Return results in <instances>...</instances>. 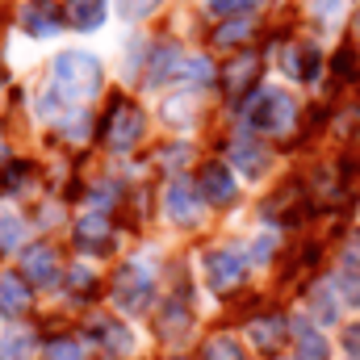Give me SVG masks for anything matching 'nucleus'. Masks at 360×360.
<instances>
[{"label":"nucleus","mask_w":360,"mask_h":360,"mask_svg":"<svg viewBox=\"0 0 360 360\" xmlns=\"http://www.w3.org/2000/svg\"><path fill=\"white\" fill-rule=\"evenodd\" d=\"M101 139H105L113 151H130V147L143 139V113H139V105H126V101L117 96L113 109H109L105 122H101Z\"/></svg>","instance_id":"3"},{"label":"nucleus","mask_w":360,"mask_h":360,"mask_svg":"<svg viewBox=\"0 0 360 360\" xmlns=\"http://www.w3.org/2000/svg\"><path fill=\"white\" fill-rule=\"evenodd\" d=\"M21 269H25V276H30L34 285H55V281H59V256H55V248L34 243V248H25Z\"/></svg>","instance_id":"9"},{"label":"nucleus","mask_w":360,"mask_h":360,"mask_svg":"<svg viewBox=\"0 0 360 360\" xmlns=\"http://www.w3.org/2000/svg\"><path fill=\"white\" fill-rule=\"evenodd\" d=\"M151 272L143 269V264H126V269H117L113 276V302H117V310H126V314H139V310H147V302H151Z\"/></svg>","instance_id":"4"},{"label":"nucleus","mask_w":360,"mask_h":360,"mask_svg":"<svg viewBox=\"0 0 360 360\" xmlns=\"http://www.w3.org/2000/svg\"><path fill=\"white\" fill-rule=\"evenodd\" d=\"M243 34H248V21H235V25H222V30L214 34V42H218V46H222V42H239Z\"/></svg>","instance_id":"31"},{"label":"nucleus","mask_w":360,"mask_h":360,"mask_svg":"<svg viewBox=\"0 0 360 360\" xmlns=\"http://www.w3.org/2000/svg\"><path fill=\"white\" fill-rule=\"evenodd\" d=\"M197 188H201L214 205H226V201H235V172H231L226 164L210 160V164L197 168Z\"/></svg>","instance_id":"7"},{"label":"nucleus","mask_w":360,"mask_h":360,"mask_svg":"<svg viewBox=\"0 0 360 360\" xmlns=\"http://www.w3.org/2000/svg\"><path fill=\"white\" fill-rule=\"evenodd\" d=\"M164 210L176 218V222H197L201 218V188L193 184V180H172L168 184V193H164Z\"/></svg>","instance_id":"6"},{"label":"nucleus","mask_w":360,"mask_h":360,"mask_svg":"<svg viewBox=\"0 0 360 360\" xmlns=\"http://www.w3.org/2000/svg\"><path fill=\"white\" fill-rule=\"evenodd\" d=\"M344 8H348V0H310V13H314L319 21H335Z\"/></svg>","instance_id":"26"},{"label":"nucleus","mask_w":360,"mask_h":360,"mask_svg":"<svg viewBox=\"0 0 360 360\" xmlns=\"http://www.w3.org/2000/svg\"><path fill=\"white\" fill-rule=\"evenodd\" d=\"M184 331H188V310L176 302V306H168V314L160 319V335H164V340H180Z\"/></svg>","instance_id":"21"},{"label":"nucleus","mask_w":360,"mask_h":360,"mask_svg":"<svg viewBox=\"0 0 360 360\" xmlns=\"http://www.w3.org/2000/svg\"><path fill=\"white\" fill-rule=\"evenodd\" d=\"M340 293L352 302V306H360V235H352V243L344 248V260H340Z\"/></svg>","instance_id":"14"},{"label":"nucleus","mask_w":360,"mask_h":360,"mask_svg":"<svg viewBox=\"0 0 360 360\" xmlns=\"http://www.w3.org/2000/svg\"><path fill=\"white\" fill-rule=\"evenodd\" d=\"M155 4H160V0H117V8H122L126 17H147V13H155Z\"/></svg>","instance_id":"29"},{"label":"nucleus","mask_w":360,"mask_h":360,"mask_svg":"<svg viewBox=\"0 0 360 360\" xmlns=\"http://www.w3.org/2000/svg\"><path fill=\"white\" fill-rule=\"evenodd\" d=\"M243 269H248V260H243L239 248H210V252H205V281H210L218 293L235 289V285L243 281Z\"/></svg>","instance_id":"5"},{"label":"nucleus","mask_w":360,"mask_h":360,"mask_svg":"<svg viewBox=\"0 0 360 360\" xmlns=\"http://www.w3.org/2000/svg\"><path fill=\"white\" fill-rule=\"evenodd\" d=\"M55 89L63 92L68 101H92L101 92V63L84 55V51H68L55 59Z\"/></svg>","instance_id":"1"},{"label":"nucleus","mask_w":360,"mask_h":360,"mask_svg":"<svg viewBox=\"0 0 360 360\" xmlns=\"http://www.w3.org/2000/svg\"><path fill=\"white\" fill-rule=\"evenodd\" d=\"M21 21H25V30H30V34L46 38V34H55L68 17H63V8H59L55 0H30V4L21 8Z\"/></svg>","instance_id":"10"},{"label":"nucleus","mask_w":360,"mask_h":360,"mask_svg":"<svg viewBox=\"0 0 360 360\" xmlns=\"http://www.w3.org/2000/svg\"><path fill=\"white\" fill-rule=\"evenodd\" d=\"M25 306H30V281H21L17 272H0V314L17 319L25 314Z\"/></svg>","instance_id":"15"},{"label":"nucleus","mask_w":360,"mask_h":360,"mask_svg":"<svg viewBox=\"0 0 360 360\" xmlns=\"http://www.w3.org/2000/svg\"><path fill=\"white\" fill-rule=\"evenodd\" d=\"M21 176H30V164H8V168L0 172V193H13V188H21Z\"/></svg>","instance_id":"27"},{"label":"nucleus","mask_w":360,"mask_h":360,"mask_svg":"<svg viewBox=\"0 0 360 360\" xmlns=\"http://www.w3.org/2000/svg\"><path fill=\"white\" fill-rule=\"evenodd\" d=\"M0 360H30V335L25 331H13L0 348Z\"/></svg>","instance_id":"23"},{"label":"nucleus","mask_w":360,"mask_h":360,"mask_svg":"<svg viewBox=\"0 0 360 360\" xmlns=\"http://www.w3.org/2000/svg\"><path fill=\"white\" fill-rule=\"evenodd\" d=\"M293 356H297V360H327V356H331V348H327L323 331H319L314 323H306V319H297V323H293Z\"/></svg>","instance_id":"11"},{"label":"nucleus","mask_w":360,"mask_h":360,"mask_svg":"<svg viewBox=\"0 0 360 360\" xmlns=\"http://www.w3.org/2000/svg\"><path fill=\"white\" fill-rule=\"evenodd\" d=\"M256 76H260V55H256V51H243V55L226 68V92H231V96H243V92L256 84Z\"/></svg>","instance_id":"16"},{"label":"nucleus","mask_w":360,"mask_h":360,"mask_svg":"<svg viewBox=\"0 0 360 360\" xmlns=\"http://www.w3.org/2000/svg\"><path fill=\"white\" fill-rule=\"evenodd\" d=\"M63 17L76 30H96L105 21V0H68L63 4Z\"/></svg>","instance_id":"18"},{"label":"nucleus","mask_w":360,"mask_h":360,"mask_svg":"<svg viewBox=\"0 0 360 360\" xmlns=\"http://www.w3.org/2000/svg\"><path fill=\"white\" fill-rule=\"evenodd\" d=\"M314 310H319L323 323H331V319H335V297H331L327 289H319V293H314Z\"/></svg>","instance_id":"30"},{"label":"nucleus","mask_w":360,"mask_h":360,"mask_svg":"<svg viewBox=\"0 0 360 360\" xmlns=\"http://www.w3.org/2000/svg\"><path fill=\"white\" fill-rule=\"evenodd\" d=\"M340 344H344V356L348 360H360V323H348L344 327V340Z\"/></svg>","instance_id":"28"},{"label":"nucleus","mask_w":360,"mask_h":360,"mask_svg":"<svg viewBox=\"0 0 360 360\" xmlns=\"http://www.w3.org/2000/svg\"><path fill=\"white\" fill-rule=\"evenodd\" d=\"M72 293H92V272L89 269H72Z\"/></svg>","instance_id":"32"},{"label":"nucleus","mask_w":360,"mask_h":360,"mask_svg":"<svg viewBox=\"0 0 360 360\" xmlns=\"http://www.w3.org/2000/svg\"><path fill=\"white\" fill-rule=\"evenodd\" d=\"M109 218L105 214H84L76 222V248L80 252H109Z\"/></svg>","instance_id":"12"},{"label":"nucleus","mask_w":360,"mask_h":360,"mask_svg":"<svg viewBox=\"0 0 360 360\" xmlns=\"http://www.w3.org/2000/svg\"><path fill=\"white\" fill-rule=\"evenodd\" d=\"M231 164H235L248 180H256V176H264V172H269V151H264L260 143L239 139V143H231Z\"/></svg>","instance_id":"13"},{"label":"nucleus","mask_w":360,"mask_h":360,"mask_svg":"<svg viewBox=\"0 0 360 360\" xmlns=\"http://www.w3.org/2000/svg\"><path fill=\"white\" fill-rule=\"evenodd\" d=\"M285 72L293 80H314L319 76V51L314 46H289L285 51Z\"/></svg>","instance_id":"19"},{"label":"nucleus","mask_w":360,"mask_h":360,"mask_svg":"<svg viewBox=\"0 0 360 360\" xmlns=\"http://www.w3.org/2000/svg\"><path fill=\"white\" fill-rule=\"evenodd\" d=\"M293 117H297L293 96L281 92V89H256L252 101H248V109H243V122H248L252 130H260V134H281V130H289Z\"/></svg>","instance_id":"2"},{"label":"nucleus","mask_w":360,"mask_h":360,"mask_svg":"<svg viewBox=\"0 0 360 360\" xmlns=\"http://www.w3.org/2000/svg\"><path fill=\"white\" fill-rule=\"evenodd\" d=\"M260 0H210V8L218 13V17H243L248 8H256Z\"/></svg>","instance_id":"25"},{"label":"nucleus","mask_w":360,"mask_h":360,"mask_svg":"<svg viewBox=\"0 0 360 360\" xmlns=\"http://www.w3.org/2000/svg\"><path fill=\"white\" fill-rule=\"evenodd\" d=\"M21 235H25L21 218H17V214H0V252H13V248L21 243Z\"/></svg>","instance_id":"22"},{"label":"nucleus","mask_w":360,"mask_h":360,"mask_svg":"<svg viewBox=\"0 0 360 360\" xmlns=\"http://www.w3.org/2000/svg\"><path fill=\"white\" fill-rule=\"evenodd\" d=\"M89 331H92V340H96V348H101L109 360L126 356V352L134 348V340H130V327H122L117 319H92Z\"/></svg>","instance_id":"8"},{"label":"nucleus","mask_w":360,"mask_h":360,"mask_svg":"<svg viewBox=\"0 0 360 360\" xmlns=\"http://www.w3.org/2000/svg\"><path fill=\"white\" fill-rule=\"evenodd\" d=\"M46 360H84V348H80L76 340H55V344L46 348Z\"/></svg>","instance_id":"24"},{"label":"nucleus","mask_w":360,"mask_h":360,"mask_svg":"<svg viewBox=\"0 0 360 360\" xmlns=\"http://www.w3.org/2000/svg\"><path fill=\"white\" fill-rule=\"evenodd\" d=\"M285 331H289V323H285L281 314L256 319V323H252V344H256L260 352H276V348L285 344Z\"/></svg>","instance_id":"17"},{"label":"nucleus","mask_w":360,"mask_h":360,"mask_svg":"<svg viewBox=\"0 0 360 360\" xmlns=\"http://www.w3.org/2000/svg\"><path fill=\"white\" fill-rule=\"evenodd\" d=\"M201 360H243V348H239L231 335H214V340H205Z\"/></svg>","instance_id":"20"},{"label":"nucleus","mask_w":360,"mask_h":360,"mask_svg":"<svg viewBox=\"0 0 360 360\" xmlns=\"http://www.w3.org/2000/svg\"><path fill=\"white\" fill-rule=\"evenodd\" d=\"M352 30H356V42H360V13H356V21H352Z\"/></svg>","instance_id":"33"}]
</instances>
